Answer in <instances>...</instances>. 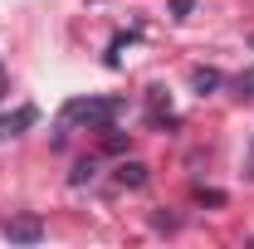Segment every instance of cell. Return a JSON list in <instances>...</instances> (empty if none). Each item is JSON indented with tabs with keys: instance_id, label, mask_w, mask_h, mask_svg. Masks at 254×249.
I'll return each mask as SVG.
<instances>
[{
	"instance_id": "1",
	"label": "cell",
	"mask_w": 254,
	"mask_h": 249,
	"mask_svg": "<svg viewBox=\"0 0 254 249\" xmlns=\"http://www.w3.org/2000/svg\"><path fill=\"white\" fill-rule=\"evenodd\" d=\"M123 113L118 98H68L64 103V123H88V127H113Z\"/></svg>"
},
{
	"instance_id": "2",
	"label": "cell",
	"mask_w": 254,
	"mask_h": 249,
	"mask_svg": "<svg viewBox=\"0 0 254 249\" xmlns=\"http://www.w3.org/2000/svg\"><path fill=\"white\" fill-rule=\"evenodd\" d=\"M5 235H10L15 245H34V240H44V225H39L34 215H20V220L5 225Z\"/></svg>"
},
{
	"instance_id": "3",
	"label": "cell",
	"mask_w": 254,
	"mask_h": 249,
	"mask_svg": "<svg viewBox=\"0 0 254 249\" xmlns=\"http://www.w3.org/2000/svg\"><path fill=\"white\" fill-rule=\"evenodd\" d=\"M34 123H39V113L25 103V108H15V113H5V118H0V137H20V132L34 127Z\"/></svg>"
},
{
	"instance_id": "4",
	"label": "cell",
	"mask_w": 254,
	"mask_h": 249,
	"mask_svg": "<svg viewBox=\"0 0 254 249\" xmlns=\"http://www.w3.org/2000/svg\"><path fill=\"white\" fill-rule=\"evenodd\" d=\"M118 181H123V186H147V166H142V161H127L123 171H118Z\"/></svg>"
},
{
	"instance_id": "5",
	"label": "cell",
	"mask_w": 254,
	"mask_h": 249,
	"mask_svg": "<svg viewBox=\"0 0 254 249\" xmlns=\"http://www.w3.org/2000/svg\"><path fill=\"white\" fill-rule=\"evenodd\" d=\"M190 83H195V93H210V88H220V73H215V68H195Z\"/></svg>"
},
{
	"instance_id": "6",
	"label": "cell",
	"mask_w": 254,
	"mask_h": 249,
	"mask_svg": "<svg viewBox=\"0 0 254 249\" xmlns=\"http://www.w3.org/2000/svg\"><path fill=\"white\" fill-rule=\"evenodd\" d=\"M235 98H254V68H250V73H240V78H235Z\"/></svg>"
},
{
	"instance_id": "7",
	"label": "cell",
	"mask_w": 254,
	"mask_h": 249,
	"mask_svg": "<svg viewBox=\"0 0 254 249\" xmlns=\"http://www.w3.org/2000/svg\"><path fill=\"white\" fill-rule=\"evenodd\" d=\"M68 181H73V186H83V181H93V161H78V166H73V176H68Z\"/></svg>"
},
{
	"instance_id": "8",
	"label": "cell",
	"mask_w": 254,
	"mask_h": 249,
	"mask_svg": "<svg viewBox=\"0 0 254 249\" xmlns=\"http://www.w3.org/2000/svg\"><path fill=\"white\" fill-rule=\"evenodd\" d=\"M250 181H254V152H250Z\"/></svg>"
},
{
	"instance_id": "9",
	"label": "cell",
	"mask_w": 254,
	"mask_h": 249,
	"mask_svg": "<svg viewBox=\"0 0 254 249\" xmlns=\"http://www.w3.org/2000/svg\"><path fill=\"white\" fill-rule=\"evenodd\" d=\"M250 44H254V39H250Z\"/></svg>"
}]
</instances>
